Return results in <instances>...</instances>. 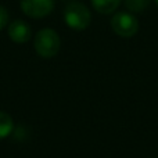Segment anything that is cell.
Here are the masks:
<instances>
[{
    "label": "cell",
    "instance_id": "cell-4",
    "mask_svg": "<svg viewBox=\"0 0 158 158\" xmlns=\"http://www.w3.org/2000/svg\"><path fill=\"white\" fill-rule=\"evenodd\" d=\"M21 10L32 18H43L54 8V0H21Z\"/></svg>",
    "mask_w": 158,
    "mask_h": 158
},
{
    "label": "cell",
    "instance_id": "cell-3",
    "mask_svg": "<svg viewBox=\"0 0 158 158\" xmlns=\"http://www.w3.org/2000/svg\"><path fill=\"white\" fill-rule=\"evenodd\" d=\"M111 28L121 38H132L139 31V21L132 13L119 11L112 15Z\"/></svg>",
    "mask_w": 158,
    "mask_h": 158
},
{
    "label": "cell",
    "instance_id": "cell-5",
    "mask_svg": "<svg viewBox=\"0 0 158 158\" xmlns=\"http://www.w3.org/2000/svg\"><path fill=\"white\" fill-rule=\"evenodd\" d=\"M32 36V29L31 27L22 19H15V21L8 24V38L15 43H25Z\"/></svg>",
    "mask_w": 158,
    "mask_h": 158
},
{
    "label": "cell",
    "instance_id": "cell-2",
    "mask_svg": "<svg viewBox=\"0 0 158 158\" xmlns=\"http://www.w3.org/2000/svg\"><path fill=\"white\" fill-rule=\"evenodd\" d=\"M64 21L72 29L83 31L92 22V14L83 3L71 2L64 8Z\"/></svg>",
    "mask_w": 158,
    "mask_h": 158
},
{
    "label": "cell",
    "instance_id": "cell-6",
    "mask_svg": "<svg viewBox=\"0 0 158 158\" xmlns=\"http://www.w3.org/2000/svg\"><path fill=\"white\" fill-rule=\"evenodd\" d=\"M122 0H92L94 10L100 14H111L118 8Z\"/></svg>",
    "mask_w": 158,
    "mask_h": 158
},
{
    "label": "cell",
    "instance_id": "cell-1",
    "mask_svg": "<svg viewBox=\"0 0 158 158\" xmlns=\"http://www.w3.org/2000/svg\"><path fill=\"white\" fill-rule=\"evenodd\" d=\"M35 50L40 57L43 58H52L58 53L61 46V40L58 33L54 29L44 28L40 29L35 35V42H33Z\"/></svg>",
    "mask_w": 158,
    "mask_h": 158
},
{
    "label": "cell",
    "instance_id": "cell-7",
    "mask_svg": "<svg viewBox=\"0 0 158 158\" xmlns=\"http://www.w3.org/2000/svg\"><path fill=\"white\" fill-rule=\"evenodd\" d=\"M14 121L7 112L0 111V139H4L13 132Z\"/></svg>",
    "mask_w": 158,
    "mask_h": 158
},
{
    "label": "cell",
    "instance_id": "cell-9",
    "mask_svg": "<svg viewBox=\"0 0 158 158\" xmlns=\"http://www.w3.org/2000/svg\"><path fill=\"white\" fill-rule=\"evenodd\" d=\"M8 24V11L6 7L0 4V31Z\"/></svg>",
    "mask_w": 158,
    "mask_h": 158
},
{
    "label": "cell",
    "instance_id": "cell-8",
    "mask_svg": "<svg viewBox=\"0 0 158 158\" xmlns=\"http://www.w3.org/2000/svg\"><path fill=\"white\" fill-rule=\"evenodd\" d=\"M151 0H125V6L131 13H142L150 6Z\"/></svg>",
    "mask_w": 158,
    "mask_h": 158
},
{
    "label": "cell",
    "instance_id": "cell-10",
    "mask_svg": "<svg viewBox=\"0 0 158 158\" xmlns=\"http://www.w3.org/2000/svg\"><path fill=\"white\" fill-rule=\"evenodd\" d=\"M156 3H157V6H158V0H156Z\"/></svg>",
    "mask_w": 158,
    "mask_h": 158
}]
</instances>
